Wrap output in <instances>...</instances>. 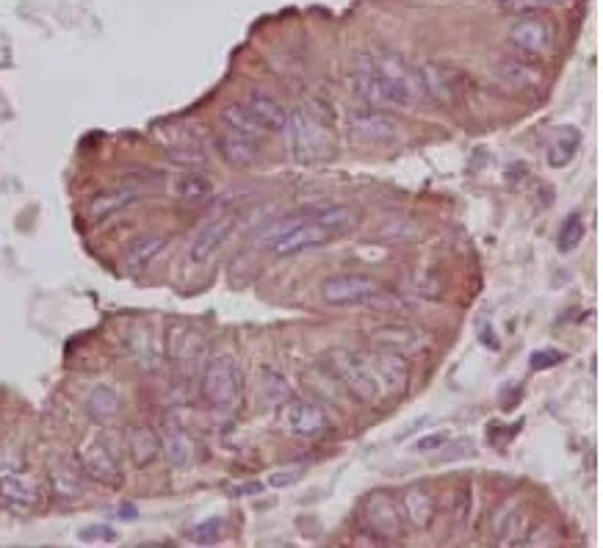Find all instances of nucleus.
<instances>
[{
    "label": "nucleus",
    "mask_w": 603,
    "mask_h": 548,
    "mask_svg": "<svg viewBox=\"0 0 603 548\" xmlns=\"http://www.w3.org/2000/svg\"><path fill=\"white\" fill-rule=\"evenodd\" d=\"M360 225V214L352 205L319 203L305 208L299 216H291L280 225H274L261 244L280 258L302 255L308 250H319L332 239H341L349 230Z\"/></svg>",
    "instance_id": "obj_1"
},
{
    "label": "nucleus",
    "mask_w": 603,
    "mask_h": 548,
    "mask_svg": "<svg viewBox=\"0 0 603 548\" xmlns=\"http://www.w3.org/2000/svg\"><path fill=\"white\" fill-rule=\"evenodd\" d=\"M288 139L294 153L302 161H313V158H327L332 153V133L327 117H321L319 111H310V108H299L294 111L288 122Z\"/></svg>",
    "instance_id": "obj_2"
},
{
    "label": "nucleus",
    "mask_w": 603,
    "mask_h": 548,
    "mask_svg": "<svg viewBox=\"0 0 603 548\" xmlns=\"http://www.w3.org/2000/svg\"><path fill=\"white\" fill-rule=\"evenodd\" d=\"M355 92L368 108H410L399 89L388 81V75L379 67L377 56L360 53L355 59Z\"/></svg>",
    "instance_id": "obj_3"
},
{
    "label": "nucleus",
    "mask_w": 603,
    "mask_h": 548,
    "mask_svg": "<svg viewBox=\"0 0 603 548\" xmlns=\"http://www.w3.org/2000/svg\"><path fill=\"white\" fill-rule=\"evenodd\" d=\"M202 399L216 410H233L241 399V366L230 355H216L202 371Z\"/></svg>",
    "instance_id": "obj_4"
},
{
    "label": "nucleus",
    "mask_w": 603,
    "mask_h": 548,
    "mask_svg": "<svg viewBox=\"0 0 603 548\" xmlns=\"http://www.w3.org/2000/svg\"><path fill=\"white\" fill-rule=\"evenodd\" d=\"M330 369L335 380L341 382L349 394L366 402V405H377L379 399H385L379 391V382L374 371L368 366L366 352H332Z\"/></svg>",
    "instance_id": "obj_5"
},
{
    "label": "nucleus",
    "mask_w": 603,
    "mask_h": 548,
    "mask_svg": "<svg viewBox=\"0 0 603 548\" xmlns=\"http://www.w3.org/2000/svg\"><path fill=\"white\" fill-rule=\"evenodd\" d=\"M385 294L382 283L366 274H332L321 283V297L335 308H355V305H371Z\"/></svg>",
    "instance_id": "obj_6"
},
{
    "label": "nucleus",
    "mask_w": 603,
    "mask_h": 548,
    "mask_svg": "<svg viewBox=\"0 0 603 548\" xmlns=\"http://www.w3.org/2000/svg\"><path fill=\"white\" fill-rule=\"evenodd\" d=\"M418 78L424 86V97L438 103V106H457L468 95V75L451 64L429 61L418 67Z\"/></svg>",
    "instance_id": "obj_7"
},
{
    "label": "nucleus",
    "mask_w": 603,
    "mask_h": 548,
    "mask_svg": "<svg viewBox=\"0 0 603 548\" xmlns=\"http://www.w3.org/2000/svg\"><path fill=\"white\" fill-rule=\"evenodd\" d=\"M360 518L371 535L377 540H396L404 532V518L399 510V499H393L388 490H377L371 493L363 507H360Z\"/></svg>",
    "instance_id": "obj_8"
},
{
    "label": "nucleus",
    "mask_w": 603,
    "mask_h": 548,
    "mask_svg": "<svg viewBox=\"0 0 603 548\" xmlns=\"http://www.w3.org/2000/svg\"><path fill=\"white\" fill-rule=\"evenodd\" d=\"M509 42L526 56H545L554 48V25L537 12L521 14L509 25Z\"/></svg>",
    "instance_id": "obj_9"
},
{
    "label": "nucleus",
    "mask_w": 603,
    "mask_h": 548,
    "mask_svg": "<svg viewBox=\"0 0 603 548\" xmlns=\"http://www.w3.org/2000/svg\"><path fill=\"white\" fill-rule=\"evenodd\" d=\"M366 358L374 377H377L382 396H388V399L404 396L407 385H410V360L396 355V352H388V349H379V346L374 352H366Z\"/></svg>",
    "instance_id": "obj_10"
},
{
    "label": "nucleus",
    "mask_w": 603,
    "mask_h": 548,
    "mask_svg": "<svg viewBox=\"0 0 603 548\" xmlns=\"http://www.w3.org/2000/svg\"><path fill=\"white\" fill-rule=\"evenodd\" d=\"M285 432H291L296 438H319L330 429V416L324 413V407L308 399H291L280 410Z\"/></svg>",
    "instance_id": "obj_11"
},
{
    "label": "nucleus",
    "mask_w": 603,
    "mask_h": 548,
    "mask_svg": "<svg viewBox=\"0 0 603 548\" xmlns=\"http://www.w3.org/2000/svg\"><path fill=\"white\" fill-rule=\"evenodd\" d=\"M371 341L379 349H388L396 352L402 358H415V355H424L426 349L432 346V338L421 327H410V324H382L371 333Z\"/></svg>",
    "instance_id": "obj_12"
},
{
    "label": "nucleus",
    "mask_w": 603,
    "mask_h": 548,
    "mask_svg": "<svg viewBox=\"0 0 603 548\" xmlns=\"http://www.w3.org/2000/svg\"><path fill=\"white\" fill-rule=\"evenodd\" d=\"M78 465L92 482H100L106 488H119L122 485V468H119L117 454L108 449L106 443L86 441L78 449Z\"/></svg>",
    "instance_id": "obj_13"
},
{
    "label": "nucleus",
    "mask_w": 603,
    "mask_h": 548,
    "mask_svg": "<svg viewBox=\"0 0 603 548\" xmlns=\"http://www.w3.org/2000/svg\"><path fill=\"white\" fill-rule=\"evenodd\" d=\"M349 128L355 133L360 142H393L402 136V122L396 120L393 114H388L385 108H366V111H355L349 117Z\"/></svg>",
    "instance_id": "obj_14"
},
{
    "label": "nucleus",
    "mask_w": 603,
    "mask_h": 548,
    "mask_svg": "<svg viewBox=\"0 0 603 548\" xmlns=\"http://www.w3.org/2000/svg\"><path fill=\"white\" fill-rule=\"evenodd\" d=\"M42 501V488L31 474L23 471H6L0 477V504L12 513H28L39 507Z\"/></svg>",
    "instance_id": "obj_15"
},
{
    "label": "nucleus",
    "mask_w": 603,
    "mask_h": 548,
    "mask_svg": "<svg viewBox=\"0 0 603 548\" xmlns=\"http://www.w3.org/2000/svg\"><path fill=\"white\" fill-rule=\"evenodd\" d=\"M233 227H236V219L233 216H219V219H211L208 225H202L197 233H194V239L189 241V263L194 266H202V263H208L219 252V247L230 239V233H233Z\"/></svg>",
    "instance_id": "obj_16"
},
{
    "label": "nucleus",
    "mask_w": 603,
    "mask_h": 548,
    "mask_svg": "<svg viewBox=\"0 0 603 548\" xmlns=\"http://www.w3.org/2000/svg\"><path fill=\"white\" fill-rule=\"evenodd\" d=\"M399 510H402V518L407 524L424 532V529H429L432 521L438 518V501H435V496L426 488L413 485V488H407L402 496H399Z\"/></svg>",
    "instance_id": "obj_17"
},
{
    "label": "nucleus",
    "mask_w": 603,
    "mask_h": 548,
    "mask_svg": "<svg viewBox=\"0 0 603 548\" xmlns=\"http://www.w3.org/2000/svg\"><path fill=\"white\" fill-rule=\"evenodd\" d=\"M144 197V189L139 186H117V189H108L103 194H97L95 200L89 203V219L92 222H106L111 216L128 211L131 205H136Z\"/></svg>",
    "instance_id": "obj_18"
},
{
    "label": "nucleus",
    "mask_w": 603,
    "mask_h": 548,
    "mask_svg": "<svg viewBox=\"0 0 603 548\" xmlns=\"http://www.w3.org/2000/svg\"><path fill=\"white\" fill-rule=\"evenodd\" d=\"M244 108L249 111V117L261 125L263 133H280L285 131V122H288V111H285L272 95L266 92H249L244 100Z\"/></svg>",
    "instance_id": "obj_19"
},
{
    "label": "nucleus",
    "mask_w": 603,
    "mask_h": 548,
    "mask_svg": "<svg viewBox=\"0 0 603 548\" xmlns=\"http://www.w3.org/2000/svg\"><path fill=\"white\" fill-rule=\"evenodd\" d=\"M219 153L225 158L230 167L236 169H247L252 164H258L261 158V144L255 136H247V133H222L219 136Z\"/></svg>",
    "instance_id": "obj_20"
},
{
    "label": "nucleus",
    "mask_w": 603,
    "mask_h": 548,
    "mask_svg": "<svg viewBox=\"0 0 603 548\" xmlns=\"http://www.w3.org/2000/svg\"><path fill=\"white\" fill-rule=\"evenodd\" d=\"M48 485L50 493L56 496L59 501H81L83 499V479L78 474V468H72V465L61 463V460H53L48 465Z\"/></svg>",
    "instance_id": "obj_21"
},
{
    "label": "nucleus",
    "mask_w": 603,
    "mask_h": 548,
    "mask_svg": "<svg viewBox=\"0 0 603 548\" xmlns=\"http://www.w3.org/2000/svg\"><path fill=\"white\" fill-rule=\"evenodd\" d=\"M161 454V435L147 424L128 429V457L136 468H147Z\"/></svg>",
    "instance_id": "obj_22"
},
{
    "label": "nucleus",
    "mask_w": 603,
    "mask_h": 548,
    "mask_svg": "<svg viewBox=\"0 0 603 548\" xmlns=\"http://www.w3.org/2000/svg\"><path fill=\"white\" fill-rule=\"evenodd\" d=\"M166 250V239L164 236H158V233H147L142 239H136L125 252V258H122V266L128 269V272H144L150 263Z\"/></svg>",
    "instance_id": "obj_23"
},
{
    "label": "nucleus",
    "mask_w": 603,
    "mask_h": 548,
    "mask_svg": "<svg viewBox=\"0 0 603 548\" xmlns=\"http://www.w3.org/2000/svg\"><path fill=\"white\" fill-rule=\"evenodd\" d=\"M169 191H172V197H178L183 203H200V200H208L213 194V183L211 178H205L200 172H189V175L172 178Z\"/></svg>",
    "instance_id": "obj_24"
},
{
    "label": "nucleus",
    "mask_w": 603,
    "mask_h": 548,
    "mask_svg": "<svg viewBox=\"0 0 603 548\" xmlns=\"http://www.w3.org/2000/svg\"><path fill=\"white\" fill-rule=\"evenodd\" d=\"M161 452L169 463L175 468H183V465L191 463L194 457V446H191V438L186 435V429L180 427H169L161 438Z\"/></svg>",
    "instance_id": "obj_25"
},
{
    "label": "nucleus",
    "mask_w": 603,
    "mask_h": 548,
    "mask_svg": "<svg viewBox=\"0 0 603 548\" xmlns=\"http://www.w3.org/2000/svg\"><path fill=\"white\" fill-rule=\"evenodd\" d=\"M86 410H89V416L100 421V424H106L111 418H117L119 413V396L117 391H111L108 385H97L89 391L86 396Z\"/></svg>",
    "instance_id": "obj_26"
},
{
    "label": "nucleus",
    "mask_w": 603,
    "mask_h": 548,
    "mask_svg": "<svg viewBox=\"0 0 603 548\" xmlns=\"http://www.w3.org/2000/svg\"><path fill=\"white\" fill-rule=\"evenodd\" d=\"M581 144V133L576 128H559L551 139V147H548V164L551 167H565L570 164V158L576 155Z\"/></svg>",
    "instance_id": "obj_27"
},
{
    "label": "nucleus",
    "mask_w": 603,
    "mask_h": 548,
    "mask_svg": "<svg viewBox=\"0 0 603 548\" xmlns=\"http://www.w3.org/2000/svg\"><path fill=\"white\" fill-rule=\"evenodd\" d=\"M222 120H225V125L230 128V131L247 133V136H255V139H261L263 136L261 125L249 117V111L244 108V103H230V106L222 111Z\"/></svg>",
    "instance_id": "obj_28"
},
{
    "label": "nucleus",
    "mask_w": 603,
    "mask_h": 548,
    "mask_svg": "<svg viewBox=\"0 0 603 548\" xmlns=\"http://www.w3.org/2000/svg\"><path fill=\"white\" fill-rule=\"evenodd\" d=\"M584 233H587V227L581 222L579 214H573L565 219V225L559 227V236H556V247L559 252H573L579 247L581 241H584Z\"/></svg>",
    "instance_id": "obj_29"
},
{
    "label": "nucleus",
    "mask_w": 603,
    "mask_h": 548,
    "mask_svg": "<svg viewBox=\"0 0 603 548\" xmlns=\"http://www.w3.org/2000/svg\"><path fill=\"white\" fill-rule=\"evenodd\" d=\"M568 0H498L501 9L515 14H529V12H543V9H554V6H565Z\"/></svg>",
    "instance_id": "obj_30"
},
{
    "label": "nucleus",
    "mask_w": 603,
    "mask_h": 548,
    "mask_svg": "<svg viewBox=\"0 0 603 548\" xmlns=\"http://www.w3.org/2000/svg\"><path fill=\"white\" fill-rule=\"evenodd\" d=\"M504 72H507L509 81H523L526 86H537L540 84V72L534 70V64H529V61H518V59H509L507 64H504Z\"/></svg>",
    "instance_id": "obj_31"
},
{
    "label": "nucleus",
    "mask_w": 603,
    "mask_h": 548,
    "mask_svg": "<svg viewBox=\"0 0 603 548\" xmlns=\"http://www.w3.org/2000/svg\"><path fill=\"white\" fill-rule=\"evenodd\" d=\"M219 537H222V521L219 518H208V521H202V524L191 529V540L200 543V546H213V543H219Z\"/></svg>",
    "instance_id": "obj_32"
},
{
    "label": "nucleus",
    "mask_w": 603,
    "mask_h": 548,
    "mask_svg": "<svg viewBox=\"0 0 603 548\" xmlns=\"http://www.w3.org/2000/svg\"><path fill=\"white\" fill-rule=\"evenodd\" d=\"M263 394L269 396V402H288V385L280 374H274V371H263V380H261Z\"/></svg>",
    "instance_id": "obj_33"
},
{
    "label": "nucleus",
    "mask_w": 603,
    "mask_h": 548,
    "mask_svg": "<svg viewBox=\"0 0 603 548\" xmlns=\"http://www.w3.org/2000/svg\"><path fill=\"white\" fill-rule=\"evenodd\" d=\"M305 477V465H294V468H283V471H272L269 477H266V485L274 490H283L296 485L299 479Z\"/></svg>",
    "instance_id": "obj_34"
},
{
    "label": "nucleus",
    "mask_w": 603,
    "mask_h": 548,
    "mask_svg": "<svg viewBox=\"0 0 603 548\" xmlns=\"http://www.w3.org/2000/svg\"><path fill=\"white\" fill-rule=\"evenodd\" d=\"M565 360V355L559 352V349H537L529 355V369L532 371H545V369H554Z\"/></svg>",
    "instance_id": "obj_35"
},
{
    "label": "nucleus",
    "mask_w": 603,
    "mask_h": 548,
    "mask_svg": "<svg viewBox=\"0 0 603 548\" xmlns=\"http://www.w3.org/2000/svg\"><path fill=\"white\" fill-rule=\"evenodd\" d=\"M446 443H449V432H446V429H438V432H429L424 438H418L413 449L415 452H438Z\"/></svg>",
    "instance_id": "obj_36"
},
{
    "label": "nucleus",
    "mask_w": 603,
    "mask_h": 548,
    "mask_svg": "<svg viewBox=\"0 0 603 548\" xmlns=\"http://www.w3.org/2000/svg\"><path fill=\"white\" fill-rule=\"evenodd\" d=\"M81 540L83 543H114V540H117V532L106 524H95L83 529Z\"/></svg>",
    "instance_id": "obj_37"
},
{
    "label": "nucleus",
    "mask_w": 603,
    "mask_h": 548,
    "mask_svg": "<svg viewBox=\"0 0 603 548\" xmlns=\"http://www.w3.org/2000/svg\"><path fill=\"white\" fill-rule=\"evenodd\" d=\"M263 490L261 482H247V485H238L236 490H233V496H258Z\"/></svg>",
    "instance_id": "obj_38"
},
{
    "label": "nucleus",
    "mask_w": 603,
    "mask_h": 548,
    "mask_svg": "<svg viewBox=\"0 0 603 548\" xmlns=\"http://www.w3.org/2000/svg\"><path fill=\"white\" fill-rule=\"evenodd\" d=\"M119 515H122V518H136V507H131V504H125V507H119Z\"/></svg>",
    "instance_id": "obj_39"
}]
</instances>
